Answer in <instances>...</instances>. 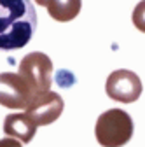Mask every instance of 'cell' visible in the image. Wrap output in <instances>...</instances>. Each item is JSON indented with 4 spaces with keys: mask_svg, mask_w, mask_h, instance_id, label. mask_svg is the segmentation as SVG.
<instances>
[{
    "mask_svg": "<svg viewBox=\"0 0 145 147\" xmlns=\"http://www.w3.org/2000/svg\"><path fill=\"white\" fill-rule=\"evenodd\" d=\"M37 5H42V7H47V4H49V0H33Z\"/></svg>",
    "mask_w": 145,
    "mask_h": 147,
    "instance_id": "8fae6325",
    "label": "cell"
},
{
    "mask_svg": "<svg viewBox=\"0 0 145 147\" xmlns=\"http://www.w3.org/2000/svg\"><path fill=\"white\" fill-rule=\"evenodd\" d=\"M37 28L32 0H0V51L25 47Z\"/></svg>",
    "mask_w": 145,
    "mask_h": 147,
    "instance_id": "6da1fadb",
    "label": "cell"
},
{
    "mask_svg": "<svg viewBox=\"0 0 145 147\" xmlns=\"http://www.w3.org/2000/svg\"><path fill=\"white\" fill-rule=\"evenodd\" d=\"M17 74L32 88L33 95L51 91L49 88L52 84V61L47 54L40 51L26 54L19 61V72Z\"/></svg>",
    "mask_w": 145,
    "mask_h": 147,
    "instance_id": "3957f363",
    "label": "cell"
},
{
    "mask_svg": "<svg viewBox=\"0 0 145 147\" xmlns=\"http://www.w3.org/2000/svg\"><path fill=\"white\" fill-rule=\"evenodd\" d=\"M4 131L11 138L19 140L21 144H28L37 133V124L30 119V116H26V112L25 114H9L4 121Z\"/></svg>",
    "mask_w": 145,
    "mask_h": 147,
    "instance_id": "52a82bcc",
    "label": "cell"
},
{
    "mask_svg": "<svg viewBox=\"0 0 145 147\" xmlns=\"http://www.w3.org/2000/svg\"><path fill=\"white\" fill-rule=\"evenodd\" d=\"M82 2L81 0H49L47 12L56 21H72L81 12Z\"/></svg>",
    "mask_w": 145,
    "mask_h": 147,
    "instance_id": "ba28073f",
    "label": "cell"
},
{
    "mask_svg": "<svg viewBox=\"0 0 145 147\" xmlns=\"http://www.w3.org/2000/svg\"><path fill=\"white\" fill-rule=\"evenodd\" d=\"M133 25L145 33V0L136 4L135 11H133Z\"/></svg>",
    "mask_w": 145,
    "mask_h": 147,
    "instance_id": "9c48e42d",
    "label": "cell"
},
{
    "mask_svg": "<svg viewBox=\"0 0 145 147\" xmlns=\"http://www.w3.org/2000/svg\"><path fill=\"white\" fill-rule=\"evenodd\" d=\"M105 91L112 100H117L121 103H131L136 102L142 95V81L131 70H115L107 79Z\"/></svg>",
    "mask_w": 145,
    "mask_h": 147,
    "instance_id": "5b68a950",
    "label": "cell"
},
{
    "mask_svg": "<svg viewBox=\"0 0 145 147\" xmlns=\"http://www.w3.org/2000/svg\"><path fill=\"white\" fill-rule=\"evenodd\" d=\"M95 135L103 147H122L133 137V119L122 109H108L98 117Z\"/></svg>",
    "mask_w": 145,
    "mask_h": 147,
    "instance_id": "7a4b0ae2",
    "label": "cell"
},
{
    "mask_svg": "<svg viewBox=\"0 0 145 147\" xmlns=\"http://www.w3.org/2000/svg\"><path fill=\"white\" fill-rule=\"evenodd\" d=\"M0 147H23V144L16 138H2L0 140Z\"/></svg>",
    "mask_w": 145,
    "mask_h": 147,
    "instance_id": "30bf717a",
    "label": "cell"
},
{
    "mask_svg": "<svg viewBox=\"0 0 145 147\" xmlns=\"http://www.w3.org/2000/svg\"><path fill=\"white\" fill-rule=\"evenodd\" d=\"M33 96L32 88L19 74H0V105L7 109H26Z\"/></svg>",
    "mask_w": 145,
    "mask_h": 147,
    "instance_id": "277c9868",
    "label": "cell"
},
{
    "mask_svg": "<svg viewBox=\"0 0 145 147\" xmlns=\"http://www.w3.org/2000/svg\"><path fill=\"white\" fill-rule=\"evenodd\" d=\"M63 109V98L54 91H46V93L35 95L25 110L26 116H30V119L37 126H47L61 116Z\"/></svg>",
    "mask_w": 145,
    "mask_h": 147,
    "instance_id": "8992f818",
    "label": "cell"
}]
</instances>
